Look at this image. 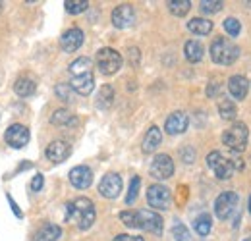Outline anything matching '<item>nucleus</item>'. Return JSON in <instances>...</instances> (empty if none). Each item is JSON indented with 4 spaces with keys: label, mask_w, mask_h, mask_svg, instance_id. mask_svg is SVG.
Here are the masks:
<instances>
[{
    "label": "nucleus",
    "mask_w": 251,
    "mask_h": 241,
    "mask_svg": "<svg viewBox=\"0 0 251 241\" xmlns=\"http://www.w3.org/2000/svg\"><path fill=\"white\" fill-rule=\"evenodd\" d=\"M95 205L87 197H77L66 205V222H74L79 230H89L95 222Z\"/></svg>",
    "instance_id": "obj_1"
},
{
    "label": "nucleus",
    "mask_w": 251,
    "mask_h": 241,
    "mask_svg": "<svg viewBox=\"0 0 251 241\" xmlns=\"http://www.w3.org/2000/svg\"><path fill=\"white\" fill-rule=\"evenodd\" d=\"M207 164H209V168L215 172V176L219 180H228V178L234 176L236 170L244 168V162L240 160L238 154H222L220 151L209 152Z\"/></svg>",
    "instance_id": "obj_2"
},
{
    "label": "nucleus",
    "mask_w": 251,
    "mask_h": 241,
    "mask_svg": "<svg viewBox=\"0 0 251 241\" xmlns=\"http://www.w3.org/2000/svg\"><path fill=\"white\" fill-rule=\"evenodd\" d=\"M238 56H240V48L230 39L219 37V39L213 41V45H211V58H213V62H217L220 66H230V64H234L238 60Z\"/></svg>",
    "instance_id": "obj_3"
},
{
    "label": "nucleus",
    "mask_w": 251,
    "mask_h": 241,
    "mask_svg": "<svg viewBox=\"0 0 251 241\" xmlns=\"http://www.w3.org/2000/svg\"><path fill=\"white\" fill-rule=\"evenodd\" d=\"M248 137H250V129L246 123L236 121L234 125H230V129H226L222 133V143L234 152H242L248 145Z\"/></svg>",
    "instance_id": "obj_4"
},
{
    "label": "nucleus",
    "mask_w": 251,
    "mask_h": 241,
    "mask_svg": "<svg viewBox=\"0 0 251 241\" xmlns=\"http://www.w3.org/2000/svg\"><path fill=\"white\" fill-rule=\"evenodd\" d=\"M97 68L104 75H112L122 68V56L114 48H100L97 52Z\"/></svg>",
    "instance_id": "obj_5"
},
{
    "label": "nucleus",
    "mask_w": 251,
    "mask_h": 241,
    "mask_svg": "<svg viewBox=\"0 0 251 241\" xmlns=\"http://www.w3.org/2000/svg\"><path fill=\"white\" fill-rule=\"evenodd\" d=\"M135 228H141L149 234L160 236L162 234V218L153 211H133Z\"/></svg>",
    "instance_id": "obj_6"
},
{
    "label": "nucleus",
    "mask_w": 251,
    "mask_h": 241,
    "mask_svg": "<svg viewBox=\"0 0 251 241\" xmlns=\"http://www.w3.org/2000/svg\"><path fill=\"white\" fill-rule=\"evenodd\" d=\"M238 209V195L234 191H224L220 193L215 201V212L220 220H230Z\"/></svg>",
    "instance_id": "obj_7"
},
{
    "label": "nucleus",
    "mask_w": 251,
    "mask_h": 241,
    "mask_svg": "<svg viewBox=\"0 0 251 241\" xmlns=\"http://www.w3.org/2000/svg\"><path fill=\"white\" fill-rule=\"evenodd\" d=\"M170 201H172V195L168 191V187L160 185V183H155L147 189V203L153 207V209H158V211H166L170 207Z\"/></svg>",
    "instance_id": "obj_8"
},
{
    "label": "nucleus",
    "mask_w": 251,
    "mask_h": 241,
    "mask_svg": "<svg viewBox=\"0 0 251 241\" xmlns=\"http://www.w3.org/2000/svg\"><path fill=\"white\" fill-rule=\"evenodd\" d=\"M174 174V162L168 154H157L151 162V176L155 180H168Z\"/></svg>",
    "instance_id": "obj_9"
},
{
    "label": "nucleus",
    "mask_w": 251,
    "mask_h": 241,
    "mask_svg": "<svg viewBox=\"0 0 251 241\" xmlns=\"http://www.w3.org/2000/svg\"><path fill=\"white\" fill-rule=\"evenodd\" d=\"M4 139H6V143H8L10 147L22 149V147H25L27 141H29V129H27L25 125H22V123H14V125L8 127Z\"/></svg>",
    "instance_id": "obj_10"
},
{
    "label": "nucleus",
    "mask_w": 251,
    "mask_h": 241,
    "mask_svg": "<svg viewBox=\"0 0 251 241\" xmlns=\"http://www.w3.org/2000/svg\"><path fill=\"white\" fill-rule=\"evenodd\" d=\"M120 191H122V178L114 172L106 174L99 183V193L106 199H116L120 195Z\"/></svg>",
    "instance_id": "obj_11"
},
{
    "label": "nucleus",
    "mask_w": 251,
    "mask_h": 241,
    "mask_svg": "<svg viewBox=\"0 0 251 241\" xmlns=\"http://www.w3.org/2000/svg\"><path fill=\"white\" fill-rule=\"evenodd\" d=\"M133 22H135V12H133L131 4H120V6L114 8V12H112V24H114V27L127 29V27L133 25Z\"/></svg>",
    "instance_id": "obj_12"
},
{
    "label": "nucleus",
    "mask_w": 251,
    "mask_h": 241,
    "mask_svg": "<svg viewBox=\"0 0 251 241\" xmlns=\"http://www.w3.org/2000/svg\"><path fill=\"white\" fill-rule=\"evenodd\" d=\"M81 45H83V31L77 29V27L68 29L60 37V48L64 52H75Z\"/></svg>",
    "instance_id": "obj_13"
},
{
    "label": "nucleus",
    "mask_w": 251,
    "mask_h": 241,
    "mask_svg": "<svg viewBox=\"0 0 251 241\" xmlns=\"http://www.w3.org/2000/svg\"><path fill=\"white\" fill-rule=\"evenodd\" d=\"M188 125H189L188 114H184V112H172V114L166 118L164 129H166V133H170V135H180V133H184V131L188 129Z\"/></svg>",
    "instance_id": "obj_14"
},
{
    "label": "nucleus",
    "mask_w": 251,
    "mask_h": 241,
    "mask_svg": "<svg viewBox=\"0 0 251 241\" xmlns=\"http://www.w3.org/2000/svg\"><path fill=\"white\" fill-rule=\"evenodd\" d=\"M70 181L74 187L77 189H87L91 183H93V172L91 168L87 166H75L72 172H70Z\"/></svg>",
    "instance_id": "obj_15"
},
{
    "label": "nucleus",
    "mask_w": 251,
    "mask_h": 241,
    "mask_svg": "<svg viewBox=\"0 0 251 241\" xmlns=\"http://www.w3.org/2000/svg\"><path fill=\"white\" fill-rule=\"evenodd\" d=\"M47 158L50 160V162H64L68 156H70V152H72V149H70V145L66 143V141H52L49 147H47Z\"/></svg>",
    "instance_id": "obj_16"
},
{
    "label": "nucleus",
    "mask_w": 251,
    "mask_h": 241,
    "mask_svg": "<svg viewBox=\"0 0 251 241\" xmlns=\"http://www.w3.org/2000/svg\"><path fill=\"white\" fill-rule=\"evenodd\" d=\"M70 87H72V91H75V93H79V95H85V96L91 95V91H93V87H95L93 72H91V73H83V75L72 77Z\"/></svg>",
    "instance_id": "obj_17"
},
{
    "label": "nucleus",
    "mask_w": 251,
    "mask_h": 241,
    "mask_svg": "<svg viewBox=\"0 0 251 241\" xmlns=\"http://www.w3.org/2000/svg\"><path fill=\"white\" fill-rule=\"evenodd\" d=\"M228 89H230V95L238 100H244L248 96V91H250V81L244 77V75H234L230 77L228 81Z\"/></svg>",
    "instance_id": "obj_18"
},
{
    "label": "nucleus",
    "mask_w": 251,
    "mask_h": 241,
    "mask_svg": "<svg viewBox=\"0 0 251 241\" xmlns=\"http://www.w3.org/2000/svg\"><path fill=\"white\" fill-rule=\"evenodd\" d=\"M62 236V230H60V226H56V224H50V222H47V224H43L37 232H35V236H33V241H56L58 238Z\"/></svg>",
    "instance_id": "obj_19"
},
{
    "label": "nucleus",
    "mask_w": 251,
    "mask_h": 241,
    "mask_svg": "<svg viewBox=\"0 0 251 241\" xmlns=\"http://www.w3.org/2000/svg\"><path fill=\"white\" fill-rule=\"evenodd\" d=\"M160 141H162L160 129H158L157 125L149 127L147 133H145V137H143V152H153L160 145Z\"/></svg>",
    "instance_id": "obj_20"
},
{
    "label": "nucleus",
    "mask_w": 251,
    "mask_h": 241,
    "mask_svg": "<svg viewBox=\"0 0 251 241\" xmlns=\"http://www.w3.org/2000/svg\"><path fill=\"white\" fill-rule=\"evenodd\" d=\"M188 29L193 35H209L213 31V22H209L205 18H193L188 22Z\"/></svg>",
    "instance_id": "obj_21"
},
{
    "label": "nucleus",
    "mask_w": 251,
    "mask_h": 241,
    "mask_svg": "<svg viewBox=\"0 0 251 241\" xmlns=\"http://www.w3.org/2000/svg\"><path fill=\"white\" fill-rule=\"evenodd\" d=\"M35 81H33L31 77H27V75H24V77H20L16 83H14V91H16V95L18 96H31L33 93H35Z\"/></svg>",
    "instance_id": "obj_22"
},
{
    "label": "nucleus",
    "mask_w": 251,
    "mask_h": 241,
    "mask_svg": "<svg viewBox=\"0 0 251 241\" xmlns=\"http://www.w3.org/2000/svg\"><path fill=\"white\" fill-rule=\"evenodd\" d=\"M184 52H186V58L191 64H197V62L203 60V45L199 41H188L186 47H184Z\"/></svg>",
    "instance_id": "obj_23"
},
{
    "label": "nucleus",
    "mask_w": 251,
    "mask_h": 241,
    "mask_svg": "<svg viewBox=\"0 0 251 241\" xmlns=\"http://www.w3.org/2000/svg\"><path fill=\"white\" fill-rule=\"evenodd\" d=\"M91 68H93L91 60L87 56H81V58H77V60H74L70 64V73H72V77L83 75V73H91Z\"/></svg>",
    "instance_id": "obj_24"
},
{
    "label": "nucleus",
    "mask_w": 251,
    "mask_h": 241,
    "mask_svg": "<svg viewBox=\"0 0 251 241\" xmlns=\"http://www.w3.org/2000/svg\"><path fill=\"white\" fill-rule=\"evenodd\" d=\"M193 228H195V232H197L201 238L209 236V234H211V228H213L211 216H209V214H201V216H197L195 222H193Z\"/></svg>",
    "instance_id": "obj_25"
},
{
    "label": "nucleus",
    "mask_w": 251,
    "mask_h": 241,
    "mask_svg": "<svg viewBox=\"0 0 251 241\" xmlns=\"http://www.w3.org/2000/svg\"><path fill=\"white\" fill-rule=\"evenodd\" d=\"M219 112H220V118H222V120H234V118L238 116V108H236V104H234L232 100H228V98H224V100H220L219 102Z\"/></svg>",
    "instance_id": "obj_26"
},
{
    "label": "nucleus",
    "mask_w": 251,
    "mask_h": 241,
    "mask_svg": "<svg viewBox=\"0 0 251 241\" xmlns=\"http://www.w3.org/2000/svg\"><path fill=\"white\" fill-rule=\"evenodd\" d=\"M112 98H114V89L110 85H102L99 91V96H97V106L99 108H108L112 104Z\"/></svg>",
    "instance_id": "obj_27"
},
{
    "label": "nucleus",
    "mask_w": 251,
    "mask_h": 241,
    "mask_svg": "<svg viewBox=\"0 0 251 241\" xmlns=\"http://www.w3.org/2000/svg\"><path fill=\"white\" fill-rule=\"evenodd\" d=\"M50 121H52L54 125H75V123H77V120H75L68 110H64V108L56 110V112L50 116Z\"/></svg>",
    "instance_id": "obj_28"
},
{
    "label": "nucleus",
    "mask_w": 251,
    "mask_h": 241,
    "mask_svg": "<svg viewBox=\"0 0 251 241\" xmlns=\"http://www.w3.org/2000/svg\"><path fill=\"white\" fill-rule=\"evenodd\" d=\"M189 8H191V2L189 0H170L168 2V10L174 16H178V18H184L189 12Z\"/></svg>",
    "instance_id": "obj_29"
},
{
    "label": "nucleus",
    "mask_w": 251,
    "mask_h": 241,
    "mask_svg": "<svg viewBox=\"0 0 251 241\" xmlns=\"http://www.w3.org/2000/svg\"><path fill=\"white\" fill-rule=\"evenodd\" d=\"M64 6H66V10L70 14H81V12H85L89 8V2L87 0H68Z\"/></svg>",
    "instance_id": "obj_30"
},
{
    "label": "nucleus",
    "mask_w": 251,
    "mask_h": 241,
    "mask_svg": "<svg viewBox=\"0 0 251 241\" xmlns=\"http://www.w3.org/2000/svg\"><path fill=\"white\" fill-rule=\"evenodd\" d=\"M139 185H141V180H139L137 176H133V178H131V183H129V191H127V195H126V205L135 203L137 193H139Z\"/></svg>",
    "instance_id": "obj_31"
},
{
    "label": "nucleus",
    "mask_w": 251,
    "mask_h": 241,
    "mask_svg": "<svg viewBox=\"0 0 251 241\" xmlns=\"http://www.w3.org/2000/svg\"><path fill=\"white\" fill-rule=\"evenodd\" d=\"M199 6H201V10H203L205 14H217V12L222 10L224 4H222L220 0H203Z\"/></svg>",
    "instance_id": "obj_32"
},
{
    "label": "nucleus",
    "mask_w": 251,
    "mask_h": 241,
    "mask_svg": "<svg viewBox=\"0 0 251 241\" xmlns=\"http://www.w3.org/2000/svg\"><path fill=\"white\" fill-rule=\"evenodd\" d=\"M224 29L230 33V37H238L242 31V25L236 18H228V20H224Z\"/></svg>",
    "instance_id": "obj_33"
},
{
    "label": "nucleus",
    "mask_w": 251,
    "mask_h": 241,
    "mask_svg": "<svg viewBox=\"0 0 251 241\" xmlns=\"http://www.w3.org/2000/svg\"><path fill=\"white\" fill-rule=\"evenodd\" d=\"M172 238L174 241H189V232L184 224H176L172 228Z\"/></svg>",
    "instance_id": "obj_34"
},
{
    "label": "nucleus",
    "mask_w": 251,
    "mask_h": 241,
    "mask_svg": "<svg viewBox=\"0 0 251 241\" xmlns=\"http://www.w3.org/2000/svg\"><path fill=\"white\" fill-rule=\"evenodd\" d=\"M54 93L58 95V98H62L66 102L72 98V87H70V83H58V85L54 87Z\"/></svg>",
    "instance_id": "obj_35"
},
{
    "label": "nucleus",
    "mask_w": 251,
    "mask_h": 241,
    "mask_svg": "<svg viewBox=\"0 0 251 241\" xmlns=\"http://www.w3.org/2000/svg\"><path fill=\"white\" fill-rule=\"evenodd\" d=\"M120 220L124 222L127 228H135V220H133V211L120 212Z\"/></svg>",
    "instance_id": "obj_36"
},
{
    "label": "nucleus",
    "mask_w": 251,
    "mask_h": 241,
    "mask_svg": "<svg viewBox=\"0 0 251 241\" xmlns=\"http://www.w3.org/2000/svg\"><path fill=\"white\" fill-rule=\"evenodd\" d=\"M6 199H8V203H10V207H12V211H14V214H16L18 218H24V212L20 211V207H18V203L14 201V197H12V195H6Z\"/></svg>",
    "instance_id": "obj_37"
},
{
    "label": "nucleus",
    "mask_w": 251,
    "mask_h": 241,
    "mask_svg": "<svg viewBox=\"0 0 251 241\" xmlns=\"http://www.w3.org/2000/svg\"><path fill=\"white\" fill-rule=\"evenodd\" d=\"M43 183H45V178H43L41 174H37L31 181V189L33 191H41V189H43Z\"/></svg>",
    "instance_id": "obj_38"
},
{
    "label": "nucleus",
    "mask_w": 251,
    "mask_h": 241,
    "mask_svg": "<svg viewBox=\"0 0 251 241\" xmlns=\"http://www.w3.org/2000/svg\"><path fill=\"white\" fill-rule=\"evenodd\" d=\"M112 241H145L143 238H137V236H127V234H120L116 236Z\"/></svg>",
    "instance_id": "obj_39"
},
{
    "label": "nucleus",
    "mask_w": 251,
    "mask_h": 241,
    "mask_svg": "<svg viewBox=\"0 0 251 241\" xmlns=\"http://www.w3.org/2000/svg\"><path fill=\"white\" fill-rule=\"evenodd\" d=\"M131 58H133V64L139 62V50H137V48H131V50H129V60H131Z\"/></svg>",
    "instance_id": "obj_40"
},
{
    "label": "nucleus",
    "mask_w": 251,
    "mask_h": 241,
    "mask_svg": "<svg viewBox=\"0 0 251 241\" xmlns=\"http://www.w3.org/2000/svg\"><path fill=\"white\" fill-rule=\"evenodd\" d=\"M250 212H251V197H250Z\"/></svg>",
    "instance_id": "obj_41"
},
{
    "label": "nucleus",
    "mask_w": 251,
    "mask_h": 241,
    "mask_svg": "<svg viewBox=\"0 0 251 241\" xmlns=\"http://www.w3.org/2000/svg\"><path fill=\"white\" fill-rule=\"evenodd\" d=\"M0 12H2V2H0Z\"/></svg>",
    "instance_id": "obj_42"
},
{
    "label": "nucleus",
    "mask_w": 251,
    "mask_h": 241,
    "mask_svg": "<svg viewBox=\"0 0 251 241\" xmlns=\"http://www.w3.org/2000/svg\"><path fill=\"white\" fill-rule=\"evenodd\" d=\"M246 241H251V238H248V240H246Z\"/></svg>",
    "instance_id": "obj_43"
}]
</instances>
